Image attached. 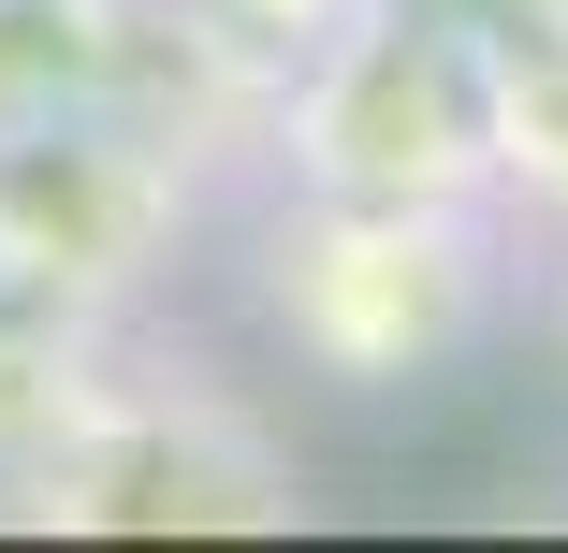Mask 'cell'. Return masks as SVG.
Listing matches in <instances>:
<instances>
[{
    "mask_svg": "<svg viewBox=\"0 0 568 553\" xmlns=\"http://www.w3.org/2000/svg\"><path fill=\"white\" fill-rule=\"evenodd\" d=\"M496 306V234L481 204H351V190H306V218L263 234V320L277 350L394 393L423 365H452Z\"/></svg>",
    "mask_w": 568,
    "mask_h": 553,
    "instance_id": "obj_1",
    "label": "cell"
},
{
    "mask_svg": "<svg viewBox=\"0 0 568 553\" xmlns=\"http://www.w3.org/2000/svg\"><path fill=\"white\" fill-rule=\"evenodd\" d=\"M277 146L306 190H351V204H481L496 190L481 30L423 16V0H365L351 30H321L277 73Z\"/></svg>",
    "mask_w": 568,
    "mask_h": 553,
    "instance_id": "obj_2",
    "label": "cell"
},
{
    "mask_svg": "<svg viewBox=\"0 0 568 553\" xmlns=\"http://www.w3.org/2000/svg\"><path fill=\"white\" fill-rule=\"evenodd\" d=\"M0 510H16V524H102V539L277 524V510H292V467H277V437H263L234 393L161 379V365L118 350L30 467H0Z\"/></svg>",
    "mask_w": 568,
    "mask_h": 553,
    "instance_id": "obj_3",
    "label": "cell"
},
{
    "mask_svg": "<svg viewBox=\"0 0 568 553\" xmlns=\"http://www.w3.org/2000/svg\"><path fill=\"white\" fill-rule=\"evenodd\" d=\"M204 204V161L161 146L146 117H102V102H59V117H0V277L118 320L175 234Z\"/></svg>",
    "mask_w": 568,
    "mask_h": 553,
    "instance_id": "obj_4",
    "label": "cell"
}]
</instances>
